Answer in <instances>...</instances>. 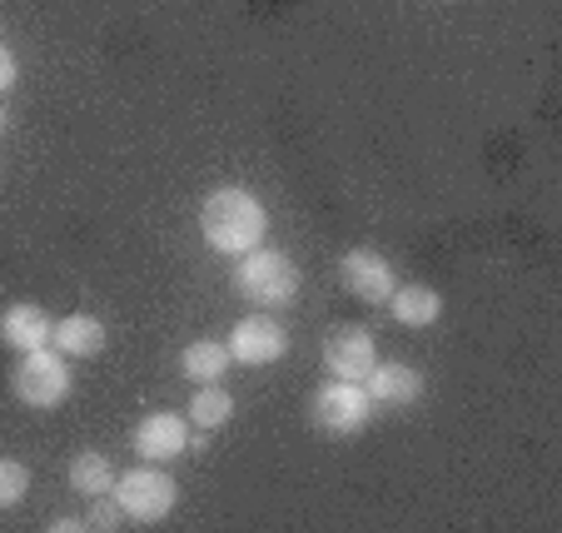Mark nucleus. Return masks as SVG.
<instances>
[{"instance_id":"1","label":"nucleus","mask_w":562,"mask_h":533,"mask_svg":"<svg viewBox=\"0 0 562 533\" xmlns=\"http://www.w3.org/2000/svg\"><path fill=\"white\" fill-rule=\"evenodd\" d=\"M265 204L255 200L249 190H214L210 200H204V214H200V230L204 240H210L220 255H249V249H259V240H265Z\"/></svg>"},{"instance_id":"2","label":"nucleus","mask_w":562,"mask_h":533,"mask_svg":"<svg viewBox=\"0 0 562 533\" xmlns=\"http://www.w3.org/2000/svg\"><path fill=\"white\" fill-rule=\"evenodd\" d=\"M234 285H239L245 299H255V304H289L299 295V269L279 249H249V255H239Z\"/></svg>"},{"instance_id":"3","label":"nucleus","mask_w":562,"mask_h":533,"mask_svg":"<svg viewBox=\"0 0 562 533\" xmlns=\"http://www.w3.org/2000/svg\"><path fill=\"white\" fill-rule=\"evenodd\" d=\"M15 399L31 409H55L65 404V395H70V364L55 359L50 349H31L21 364H15V379H11Z\"/></svg>"},{"instance_id":"4","label":"nucleus","mask_w":562,"mask_h":533,"mask_svg":"<svg viewBox=\"0 0 562 533\" xmlns=\"http://www.w3.org/2000/svg\"><path fill=\"white\" fill-rule=\"evenodd\" d=\"M115 499L135 523H159L175 509V479H165L159 469H130L115 484Z\"/></svg>"},{"instance_id":"5","label":"nucleus","mask_w":562,"mask_h":533,"mask_svg":"<svg viewBox=\"0 0 562 533\" xmlns=\"http://www.w3.org/2000/svg\"><path fill=\"white\" fill-rule=\"evenodd\" d=\"M369 414H373V399L363 395V385H349V379L318 389L314 399V424L324 434H359L369 424Z\"/></svg>"},{"instance_id":"6","label":"nucleus","mask_w":562,"mask_h":533,"mask_svg":"<svg viewBox=\"0 0 562 533\" xmlns=\"http://www.w3.org/2000/svg\"><path fill=\"white\" fill-rule=\"evenodd\" d=\"M339 279L363 304H389V295H393V269L379 249H349L339 265Z\"/></svg>"},{"instance_id":"7","label":"nucleus","mask_w":562,"mask_h":533,"mask_svg":"<svg viewBox=\"0 0 562 533\" xmlns=\"http://www.w3.org/2000/svg\"><path fill=\"white\" fill-rule=\"evenodd\" d=\"M184 444H190V424H184L180 414H170V409L139 419V429H135V454L139 459H149V464L180 459Z\"/></svg>"},{"instance_id":"8","label":"nucleus","mask_w":562,"mask_h":533,"mask_svg":"<svg viewBox=\"0 0 562 533\" xmlns=\"http://www.w3.org/2000/svg\"><path fill=\"white\" fill-rule=\"evenodd\" d=\"M324 364L334 369V379H349V385H363L373 359V334L369 330H334L329 344H324Z\"/></svg>"},{"instance_id":"9","label":"nucleus","mask_w":562,"mask_h":533,"mask_svg":"<svg viewBox=\"0 0 562 533\" xmlns=\"http://www.w3.org/2000/svg\"><path fill=\"white\" fill-rule=\"evenodd\" d=\"M284 349H289V340H284V330H279L274 320H239L234 324V334H229V359H239V364H274V359H284Z\"/></svg>"},{"instance_id":"10","label":"nucleus","mask_w":562,"mask_h":533,"mask_svg":"<svg viewBox=\"0 0 562 533\" xmlns=\"http://www.w3.org/2000/svg\"><path fill=\"white\" fill-rule=\"evenodd\" d=\"M50 334H55V324H50V314H45L41 304H11L5 320H0V340L11 344V349H21V354L45 349Z\"/></svg>"},{"instance_id":"11","label":"nucleus","mask_w":562,"mask_h":533,"mask_svg":"<svg viewBox=\"0 0 562 533\" xmlns=\"http://www.w3.org/2000/svg\"><path fill=\"white\" fill-rule=\"evenodd\" d=\"M418 395H424V379H418V369H408V364H373L369 369V399L373 404L404 409V404H414Z\"/></svg>"},{"instance_id":"12","label":"nucleus","mask_w":562,"mask_h":533,"mask_svg":"<svg viewBox=\"0 0 562 533\" xmlns=\"http://www.w3.org/2000/svg\"><path fill=\"white\" fill-rule=\"evenodd\" d=\"M50 340H55V349L70 354V359H95V354L105 349V324H100L95 314H65Z\"/></svg>"},{"instance_id":"13","label":"nucleus","mask_w":562,"mask_h":533,"mask_svg":"<svg viewBox=\"0 0 562 533\" xmlns=\"http://www.w3.org/2000/svg\"><path fill=\"white\" fill-rule=\"evenodd\" d=\"M389 304H393V320L408 324V330H424V324H434L438 314H443V299H438V289H428V285L393 289Z\"/></svg>"},{"instance_id":"14","label":"nucleus","mask_w":562,"mask_h":533,"mask_svg":"<svg viewBox=\"0 0 562 533\" xmlns=\"http://www.w3.org/2000/svg\"><path fill=\"white\" fill-rule=\"evenodd\" d=\"M180 369L190 374L194 385H214L224 369H229V344H214V340H194L190 349L180 354Z\"/></svg>"},{"instance_id":"15","label":"nucleus","mask_w":562,"mask_h":533,"mask_svg":"<svg viewBox=\"0 0 562 533\" xmlns=\"http://www.w3.org/2000/svg\"><path fill=\"white\" fill-rule=\"evenodd\" d=\"M115 479L120 474L110 469V459L105 454H75V464H70V484L80 493H90V499H100V493H110L115 489Z\"/></svg>"},{"instance_id":"16","label":"nucleus","mask_w":562,"mask_h":533,"mask_svg":"<svg viewBox=\"0 0 562 533\" xmlns=\"http://www.w3.org/2000/svg\"><path fill=\"white\" fill-rule=\"evenodd\" d=\"M229 414H234V399L224 395L220 385H200L194 389V399H190V419L200 429H220V424H229Z\"/></svg>"},{"instance_id":"17","label":"nucleus","mask_w":562,"mask_h":533,"mask_svg":"<svg viewBox=\"0 0 562 533\" xmlns=\"http://www.w3.org/2000/svg\"><path fill=\"white\" fill-rule=\"evenodd\" d=\"M25 489H31V474H25V464L0 459V509L21 503V499H25Z\"/></svg>"},{"instance_id":"18","label":"nucleus","mask_w":562,"mask_h":533,"mask_svg":"<svg viewBox=\"0 0 562 533\" xmlns=\"http://www.w3.org/2000/svg\"><path fill=\"white\" fill-rule=\"evenodd\" d=\"M120 523H125V509H120V499H105V493H100V503L90 509L86 529H120Z\"/></svg>"},{"instance_id":"19","label":"nucleus","mask_w":562,"mask_h":533,"mask_svg":"<svg viewBox=\"0 0 562 533\" xmlns=\"http://www.w3.org/2000/svg\"><path fill=\"white\" fill-rule=\"evenodd\" d=\"M11 86H15V55L0 45V96H5Z\"/></svg>"},{"instance_id":"20","label":"nucleus","mask_w":562,"mask_h":533,"mask_svg":"<svg viewBox=\"0 0 562 533\" xmlns=\"http://www.w3.org/2000/svg\"><path fill=\"white\" fill-rule=\"evenodd\" d=\"M0 130H5V115H0Z\"/></svg>"}]
</instances>
